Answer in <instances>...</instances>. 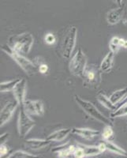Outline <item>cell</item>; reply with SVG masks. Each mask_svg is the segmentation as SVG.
Returning <instances> with one entry per match:
<instances>
[{
    "label": "cell",
    "instance_id": "obj_1",
    "mask_svg": "<svg viewBox=\"0 0 127 158\" xmlns=\"http://www.w3.org/2000/svg\"><path fill=\"white\" fill-rule=\"evenodd\" d=\"M34 43V38L30 32H23L21 34L13 35L8 39L9 47L21 55L29 54Z\"/></svg>",
    "mask_w": 127,
    "mask_h": 158
},
{
    "label": "cell",
    "instance_id": "obj_2",
    "mask_svg": "<svg viewBox=\"0 0 127 158\" xmlns=\"http://www.w3.org/2000/svg\"><path fill=\"white\" fill-rule=\"evenodd\" d=\"M1 50L5 52L6 55L10 56L14 60L15 63L25 71V73L27 75L33 76L37 73V71H39L37 66H36L34 63L30 61L29 59H28L27 58H25L23 55L19 54L18 52L12 50L8 44L2 46Z\"/></svg>",
    "mask_w": 127,
    "mask_h": 158
},
{
    "label": "cell",
    "instance_id": "obj_3",
    "mask_svg": "<svg viewBox=\"0 0 127 158\" xmlns=\"http://www.w3.org/2000/svg\"><path fill=\"white\" fill-rule=\"evenodd\" d=\"M77 29L75 26H70L63 35L59 44V52L63 59H69L71 57L73 51L75 48L77 40Z\"/></svg>",
    "mask_w": 127,
    "mask_h": 158
},
{
    "label": "cell",
    "instance_id": "obj_4",
    "mask_svg": "<svg viewBox=\"0 0 127 158\" xmlns=\"http://www.w3.org/2000/svg\"><path fill=\"white\" fill-rule=\"evenodd\" d=\"M74 101L77 103V105L88 116L94 118L96 120L99 121V122L105 124V125H111V126H113L112 119H111V118H108V117H106L104 115H103L92 103H91L90 101H86V100H84V99H82L81 97H80L77 95H74Z\"/></svg>",
    "mask_w": 127,
    "mask_h": 158
},
{
    "label": "cell",
    "instance_id": "obj_5",
    "mask_svg": "<svg viewBox=\"0 0 127 158\" xmlns=\"http://www.w3.org/2000/svg\"><path fill=\"white\" fill-rule=\"evenodd\" d=\"M87 66V57L80 48L70 60L69 65L70 71L73 75L82 77Z\"/></svg>",
    "mask_w": 127,
    "mask_h": 158
},
{
    "label": "cell",
    "instance_id": "obj_6",
    "mask_svg": "<svg viewBox=\"0 0 127 158\" xmlns=\"http://www.w3.org/2000/svg\"><path fill=\"white\" fill-rule=\"evenodd\" d=\"M35 126V121L27 113L23 106L20 107L18 120V131L20 138H25Z\"/></svg>",
    "mask_w": 127,
    "mask_h": 158
},
{
    "label": "cell",
    "instance_id": "obj_7",
    "mask_svg": "<svg viewBox=\"0 0 127 158\" xmlns=\"http://www.w3.org/2000/svg\"><path fill=\"white\" fill-rule=\"evenodd\" d=\"M101 73L100 67L96 68L94 65H88L83 74L82 78L84 84L90 86H96L101 81Z\"/></svg>",
    "mask_w": 127,
    "mask_h": 158
},
{
    "label": "cell",
    "instance_id": "obj_8",
    "mask_svg": "<svg viewBox=\"0 0 127 158\" xmlns=\"http://www.w3.org/2000/svg\"><path fill=\"white\" fill-rule=\"evenodd\" d=\"M23 107L25 111H27V113L31 115L43 116L44 114L43 104L41 101H39V100H36V101L25 100Z\"/></svg>",
    "mask_w": 127,
    "mask_h": 158
},
{
    "label": "cell",
    "instance_id": "obj_9",
    "mask_svg": "<svg viewBox=\"0 0 127 158\" xmlns=\"http://www.w3.org/2000/svg\"><path fill=\"white\" fill-rule=\"evenodd\" d=\"M18 102H8L4 105L0 111V127H2L12 117L15 110L18 108Z\"/></svg>",
    "mask_w": 127,
    "mask_h": 158
},
{
    "label": "cell",
    "instance_id": "obj_10",
    "mask_svg": "<svg viewBox=\"0 0 127 158\" xmlns=\"http://www.w3.org/2000/svg\"><path fill=\"white\" fill-rule=\"evenodd\" d=\"M77 148V145H73L70 142L66 144H63L61 146H56L52 149V152L57 154L58 157L67 158L73 157V153Z\"/></svg>",
    "mask_w": 127,
    "mask_h": 158
},
{
    "label": "cell",
    "instance_id": "obj_11",
    "mask_svg": "<svg viewBox=\"0 0 127 158\" xmlns=\"http://www.w3.org/2000/svg\"><path fill=\"white\" fill-rule=\"evenodd\" d=\"M26 87H27V81L25 79H21V81L17 84L15 88L13 90V94L14 96V98L18 102L20 107L23 106L26 94Z\"/></svg>",
    "mask_w": 127,
    "mask_h": 158
},
{
    "label": "cell",
    "instance_id": "obj_12",
    "mask_svg": "<svg viewBox=\"0 0 127 158\" xmlns=\"http://www.w3.org/2000/svg\"><path fill=\"white\" fill-rule=\"evenodd\" d=\"M125 11V4L118 6L116 9H112L107 14V22L110 25H115L120 21H122V17Z\"/></svg>",
    "mask_w": 127,
    "mask_h": 158
},
{
    "label": "cell",
    "instance_id": "obj_13",
    "mask_svg": "<svg viewBox=\"0 0 127 158\" xmlns=\"http://www.w3.org/2000/svg\"><path fill=\"white\" fill-rule=\"evenodd\" d=\"M72 133L73 135H78L86 140H92L100 135V131L97 130L90 129V128L73 127L72 128Z\"/></svg>",
    "mask_w": 127,
    "mask_h": 158
},
{
    "label": "cell",
    "instance_id": "obj_14",
    "mask_svg": "<svg viewBox=\"0 0 127 158\" xmlns=\"http://www.w3.org/2000/svg\"><path fill=\"white\" fill-rule=\"evenodd\" d=\"M51 141L47 139H39V138H29L25 141V146L33 150H38L46 148L51 144Z\"/></svg>",
    "mask_w": 127,
    "mask_h": 158
},
{
    "label": "cell",
    "instance_id": "obj_15",
    "mask_svg": "<svg viewBox=\"0 0 127 158\" xmlns=\"http://www.w3.org/2000/svg\"><path fill=\"white\" fill-rule=\"evenodd\" d=\"M72 133V128H64V129L58 130V131L52 132L47 136V139L51 142H62Z\"/></svg>",
    "mask_w": 127,
    "mask_h": 158
},
{
    "label": "cell",
    "instance_id": "obj_16",
    "mask_svg": "<svg viewBox=\"0 0 127 158\" xmlns=\"http://www.w3.org/2000/svg\"><path fill=\"white\" fill-rule=\"evenodd\" d=\"M115 53L110 51L102 60L100 65V69L102 73H109L113 67Z\"/></svg>",
    "mask_w": 127,
    "mask_h": 158
},
{
    "label": "cell",
    "instance_id": "obj_17",
    "mask_svg": "<svg viewBox=\"0 0 127 158\" xmlns=\"http://www.w3.org/2000/svg\"><path fill=\"white\" fill-rule=\"evenodd\" d=\"M103 142H104V145L106 146L107 150L110 151V152H111L113 153H115L117 155H119V156L127 157V151H125L124 149H122L121 147L117 146L116 144L110 142V140H104Z\"/></svg>",
    "mask_w": 127,
    "mask_h": 158
},
{
    "label": "cell",
    "instance_id": "obj_18",
    "mask_svg": "<svg viewBox=\"0 0 127 158\" xmlns=\"http://www.w3.org/2000/svg\"><path fill=\"white\" fill-rule=\"evenodd\" d=\"M127 96V87L123 89H118L115 91L110 96V100H111V102L113 104H116L118 106V104H119L120 103L123 101L125 97Z\"/></svg>",
    "mask_w": 127,
    "mask_h": 158
},
{
    "label": "cell",
    "instance_id": "obj_19",
    "mask_svg": "<svg viewBox=\"0 0 127 158\" xmlns=\"http://www.w3.org/2000/svg\"><path fill=\"white\" fill-rule=\"evenodd\" d=\"M97 100H98L99 102L102 104L103 106L105 107L107 109H108L109 111H115L117 110V105L115 104H113L111 101L110 98H108V97H106L104 94L102 93H100V94H97L96 96Z\"/></svg>",
    "mask_w": 127,
    "mask_h": 158
},
{
    "label": "cell",
    "instance_id": "obj_20",
    "mask_svg": "<svg viewBox=\"0 0 127 158\" xmlns=\"http://www.w3.org/2000/svg\"><path fill=\"white\" fill-rule=\"evenodd\" d=\"M125 40L122 39V38L118 37V36H114L111 38V41L109 43V48L110 51L114 52L115 54H116L120 48H123V44Z\"/></svg>",
    "mask_w": 127,
    "mask_h": 158
},
{
    "label": "cell",
    "instance_id": "obj_21",
    "mask_svg": "<svg viewBox=\"0 0 127 158\" xmlns=\"http://www.w3.org/2000/svg\"><path fill=\"white\" fill-rule=\"evenodd\" d=\"M20 81H21V79L17 78L10 80V81H2L0 83V91L1 93H7V92L13 91Z\"/></svg>",
    "mask_w": 127,
    "mask_h": 158
},
{
    "label": "cell",
    "instance_id": "obj_22",
    "mask_svg": "<svg viewBox=\"0 0 127 158\" xmlns=\"http://www.w3.org/2000/svg\"><path fill=\"white\" fill-rule=\"evenodd\" d=\"M127 115V103L122 104V106L118 107V109L115 111H112L110 115V117L112 118H119Z\"/></svg>",
    "mask_w": 127,
    "mask_h": 158
},
{
    "label": "cell",
    "instance_id": "obj_23",
    "mask_svg": "<svg viewBox=\"0 0 127 158\" xmlns=\"http://www.w3.org/2000/svg\"><path fill=\"white\" fill-rule=\"evenodd\" d=\"M8 158H33L37 157L36 155L32 154L24 150H17L7 156Z\"/></svg>",
    "mask_w": 127,
    "mask_h": 158
},
{
    "label": "cell",
    "instance_id": "obj_24",
    "mask_svg": "<svg viewBox=\"0 0 127 158\" xmlns=\"http://www.w3.org/2000/svg\"><path fill=\"white\" fill-rule=\"evenodd\" d=\"M114 136V131L112 126L111 125H106L104 131L102 132V138L104 140H110Z\"/></svg>",
    "mask_w": 127,
    "mask_h": 158
},
{
    "label": "cell",
    "instance_id": "obj_25",
    "mask_svg": "<svg viewBox=\"0 0 127 158\" xmlns=\"http://www.w3.org/2000/svg\"><path fill=\"white\" fill-rule=\"evenodd\" d=\"M73 157L75 158H84L85 157V155H84V150H83L82 148L79 146L78 144L77 143V148H76L74 153H73Z\"/></svg>",
    "mask_w": 127,
    "mask_h": 158
},
{
    "label": "cell",
    "instance_id": "obj_26",
    "mask_svg": "<svg viewBox=\"0 0 127 158\" xmlns=\"http://www.w3.org/2000/svg\"><path fill=\"white\" fill-rule=\"evenodd\" d=\"M44 40L46 42V44L49 45H51V44H54L56 41V39H55V36H54V34H52V33H47L46 34L44 38Z\"/></svg>",
    "mask_w": 127,
    "mask_h": 158
},
{
    "label": "cell",
    "instance_id": "obj_27",
    "mask_svg": "<svg viewBox=\"0 0 127 158\" xmlns=\"http://www.w3.org/2000/svg\"><path fill=\"white\" fill-rule=\"evenodd\" d=\"M8 152H9V148H7L5 144H1L0 145V157H3L5 155L7 154Z\"/></svg>",
    "mask_w": 127,
    "mask_h": 158
},
{
    "label": "cell",
    "instance_id": "obj_28",
    "mask_svg": "<svg viewBox=\"0 0 127 158\" xmlns=\"http://www.w3.org/2000/svg\"><path fill=\"white\" fill-rule=\"evenodd\" d=\"M38 69H39V72L40 74H46L47 72L48 71V66L47 64H45V63H41L40 65H39Z\"/></svg>",
    "mask_w": 127,
    "mask_h": 158
},
{
    "label": "cell",
    "instance_id": "obj_29",
    "mask_svg": "<svg viewBox=\"0 0 127 158\" xmlns=\"http://www.w3.org/2000/svg\"><path fill=\"white\" fill-rule=\"evenodd\" d=\"M9 135H10L9 133H5L3 134V135H1V137H0V142H1V144L6 143V140H7V138H9Z\"/></svg>",
    "mask_w": 127,
    "mask_h": 158
},
{
    "label": "cell",
    "instance_id": "obj_30",
    "mask_svg": "<svg viewBox=\"0 0 127 158\" xmlns=\"http://www.w3.org/2000/svg\"><path fill=\"white\" fill-rule=\"evenodd\" d=\"M125 103H127V96H126V97H125V99H124L123 101H122V102H121V103H120V104H118V106H117V108H118V107H120V106H122V104H125ZM117 109H118V108H117Z\"/></svg>",
    "mask_w": 127,
    "mask_h": 158
},
{
    "label": "cell",
    "instance_id": "obj_31",
    "mask_svg": "<svg viewBox=\"0 0 127 158\" xmlns=\"http://www.w3.org/2000/svg\"><path fill=\"white\" fill-rule=\"evenodd\" d=\"M115 2H116V3L118 4V6H120L122 5V0H115Z\"/></svg>",
    "mask_w": 127,
    "mask_h": 158
},
{
    "label": "cell",
    "instance_id": "obj_32",
    "mask_svg": "<svg viewBox=\"0 0 127 158\" xmlns=\"http://www.w3.org/2000/svg\"><path fill=\"white\" fill-rule=\"evenodd\" d=\"M123 48H127V40H125V41H124Z\"/></svg>",
    "mask_w": 127,
    "mask_h": 158
}]
</instances>
